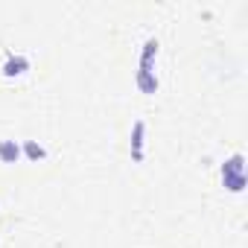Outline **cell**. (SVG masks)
I'll list each match as a JSON object with an SVG mask.
<instances>
[{
  "instance_id": "3",
  "label": "cell",
  "mask_w": 248,
  "mask_h": 248,
  "mask_svg": "<svg viewBox=\"0 0 248 248\" xmlns=\"http://www.w3.org/2000/svg\"><path fill=\"white\" fill-rule=\"evenodd\" d=\"M27 70V59L24 56H9V62L3 64V73L6 76H21Z\"/></svg>"
},
{
  "instance_id": "2",
  "label": "cell",
  "mask_w": 248,
  "mask_h": 248,
  "mask_svg": "<svg viewBox=\"0 0 248 248\" xmlns=\"http://www.w3.org/2000/svg\"><path fill=\"white\" fill-rule=\"evenodd\" d=\"M143 129H146L143 120H138V123H135V135H132V152H135L138 161L143 158Z\"/></svg>"
},
{
  "instance_id": "4",
  "label": "cell",
  "mask_w": 248,
  "mask_h": 248,
  "mask_svg": "<svg viewBox=\"0 0 248 248\" xmlns=\"http://www.w3.org/2000/svg\"><path fill=\"white\" fill-rule=\"evenodd\" d=\"M27 155H30V158H32V161H38V158H47V149H44V146H38V143H32V140H30V143H27Z\"/></svg>"
},
{
  "instance_id": "1",
  "label": "cell",
  "mask_w": 248,
  "mask_h": 248,
  "mask_svg": "<svg viewBox=\"0 0 248 248\" xmlns=\"http://www.w3.org/2000/svg\"><path fill=\"white\" fill-rule=\"evenodd\" d=\"M21 158V146L15 140H0V161H6V164H15Z\"/></svg>"
}]
</instances>
